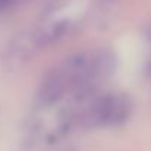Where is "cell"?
<instances>
[{"label":"cell","instance_id":"6da1fadb","mask_svg":"<svg viewBox=\"0 0 151 151\" xmlns=\"http://www.w3.org/2000/svg\"><path fill=\"white\" fill-rule=\"evenodd\" d=\"M111 57L106 51L76 53L54 66L43 79L38 100L44 106L91 87L110 70Z\"/></svg>","mask_w":151,"mask_h":151},{"label":"cell","instance_id":"7a4b0ae2","mask_svg":"<svg viewBox=\"0 0 151 151\" xmlns=\"http://www.w3.org/2000/svg\"><path fill=\"white\" fill-rule=\"evenodd\" d=\"M131 111L126 99L111 94L93 100L76 116L79 126H111L123 122Z\"/></svg>","mask_w":151,"mask_h":151}]
</instances>
